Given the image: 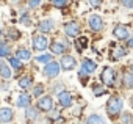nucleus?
Returning <instances> with one entry per match:
<instances>
[{
	"label": "nucleus",
	"mask_w": 133,
	"mask_h": 124,
	"mask_svg": "<svg viewBox=\"0 0 133 124\" xmlns=\"http://www.w3.org/2000/svg\"><path fill=\"white\" fill-rule=\"evenodd\" d=\"M121 110H122V99L119 96H113L108 101V104H107V113L113 119V118H117V115L121 113Z\"/></svg>",
	"instance_id": "f257e3e1"
},
{
	"label": "nucleus",
	"mask_w": 133,
	"mask_h": 124,
	"mask_svg": "<svg viewBox=\"0 0 133 124\" xmlns=\"http://www.w3.org/2000/svg\"><path fill=\"white\" fill-rule=\"evenodd\" d=\"M116 72H114V69L111 68V66H105L103 68V71H102V76H100V79H102V82L105 83V85H108V86H113L114 85V82H116Z\"/></svg>",
	"instance_id": "f03ea898"
},
{
	"label": "nucleus",
	"mask_w": 133,
	"mask_h": 124,
	"mask_svg": "<svg viewBox=\"0 0 133 124\" xmlns=\"http://www.w3.org/2000/svg\"><path fill=\"white\" fill-rule=\"evenodd\" d=\"M59 71H61V66L56 61H49L44 66V76L45 77H56L59 74Z\"/></svg>",
	"instance_id": "7ed1b4c3"
},
{
	"label": "nucleus",
	"mask_w": 133,
	"mask_h": 124,
	"mask_svg": "<svg viewBox=\"0 0 133 124\" xmlns=\"http://www.w3.org/2000/svg\"><path fill=\"white\" fill-rule=\"evenodd\" d=\"M59 66H61L64 71H72V69L77 66V61H75V58L71 57V55H64V57L61 58V61H59Z\"/></svg>",
	"instance_id": "20e7f679"
},
{
	"label": "nucleus",
	"mask_w": 133,
	"mask_h": 124,
	"mask_svg": "<svg viewBox=\"0 0 133 124\" xmlns=\"http://www.w3.org/2000/svg\"><path fill=\"white\" fill-rule=\"evenodd\" d=\"M38 108L42 111H50L53 108V99L50 96H44L38 101Z\"/></svg>",
	"instance_id": "39448f33"
},
{
	"label": "nucleus",
	"mask_w": 133,
	"mask_h": 124,
	"mask_svg": "<svg viewBox=\"0 0 133 124\" xmlns=\"http://www.w3.org/2000/svg\"><path fill=\"white\" fill-rule=\"evenodd\" d=\"M47 41H49V39H47L45 36H35V38H33V49H35V50H45L47 46H49Z\"/></svg>",
	"instance_id": "423d86ee"
},
{
	"label": "nucleus",
	"mask_w": 133,
	"mask_h": 124,
	"mask_svg": "<svg viewBox=\"0 0 133 124\" xmlns=\"http://www.w3.org/2000/svg\"><path fill=\"white\" fill-rule=\"evenodd\" d=\"M64 32H66V35H68V36L75 38V36L80 33V25H78L77 22H69V24H66Z\"/></svg>",
	"instance_id": "0eeeda50"
},
{
	"label": "nucleus",
	"mask_w": 133,
	"mask_h": 124,
	"mask_svg": "<svg viewBox=\"0 0 133 124\" xmlns=\"http://www.w3.org/2000/svg\"><path fill=\"white\" fill-rule=\"evenodd\" d=\"M89 27L94 30V32H99V30H102V27H103V22H102V17L99 16V14H92L91 17H89Z\"/></svg>",
	"instance_id": "6e6552de"
},
{
	"label": "nucleus",
	"mask_w": 133,
	"mask_h": 124,
	"mask_svg": "<svg viewBox=\"0 0 133 124\" xmlns=\"http://www.w3.org/2000/svg\"><path fill=\"white\" fill-rule=\"evenodd\" d=\"M13 110L11 108H8V107H3V108H0V122H3V124H6V122H11L13 121Z\"/></svg>",
	"instance_id": "1a4fd4ad"
},
{
	"label": "nucleus",
	"mask_w": 133,
	"mask_h": 124,
	"mask_svg": "<svg viewBox=\"0 0 133 124\" xmlns=\"http://www.w3.org/2000/svg\"><path fill=\"white\" fill-rule=\"evenodd\" d=\"M96 69H97V65L94 63L92 60H88V58H85V60L82 61V71H83L85 74H92Z\"/></svg>",
	"instance_id": "9d476101"
},
{
	"label": "nucleus",
	"mask_w": 133,
	"mask_h": 124,
	"mask_svg": "<svg viewBox=\"0 0 133 124\" xmlns=\"http://www.w3.org/2000/svg\"><path fill=\"white\" fill-rule=\"evenodd\" d=\"M58 102H59L61 107H69V105L72 104V96H71V93L61 91V93L58 94Z\"/></svg>",
	"instance_id": "9b49d317"
},
{
	"label": "nucleus",
	"mask_w": 133,
	"mask_h": 124,
	"mask_svg": "<svg viewBox=\"0 0 133 124\" xmlns=\"http://www.w3.org/2000/svg\"><path fill=\"white\" fill-rule=\"evenodd\" d=\"M113 35H114V38H117V39L124 41V39H127V38H128V30H127V27H125V25H117V27L113 30Z\"/></svg>",
	"instance_id": "f8f14e48"
},
{
	"label": "nucleus",
	"mask_w": 133,
	"mask_h": 124,
	"mask_svg": "<svg viewBox=\"0 0 133 124\" xmlns=\"http://www.w3.org/2000/svg\"><path fill=\"white\" fill-rule=\"evenodd\" d=\"M53 27H55V22H53L52 19H44V21L39 24V30H41L42 33H49V32H52Z\"/></svg>",
	"instance_id": "ddd939ff"
},
{
	"label": "nucleus",
	"mask_w": 133,
	"mask_h": 124,
	"mask_svg": "<svg viewBox=\"0 0 133 124\" xmlns=\"http://www.w3.org/2000/svg\"><path fill=\"white\" fill-rule=\"evenodd\" d=\"M16 102H17V104H16L17 107H24V108H25V107H28V105H30L31 99H30V96H28V94H24V93H22V94H19V97H17V101H16Z\"/></svg>",
	"instance_id": "4468645a"
},
{
	"label": "nucleus",
	"mask_w": 133,
	"mask_h": 124,
	"mask_svg": "<svg viewBox=\"0 0 133 124\" xmlns=\"http://www.w3.org/2000/svg\"><path fill=\"white\" fill-rule=\"evenodd\" d=\"M0 76H2L3 79H10L11 77V69L6 66V63L2 61V60H0Z\"/></svg>",
	"instance_id": "2eb2a0df"
},
{
	"label": "nucleus",
	"mask_w": 133,
	"mask_h": 124,
	"mask_svg": "<svg viewBox=\"0 0 133 124\" xmlns=\"http://www.w3.org/2000/svg\"><path fill=\"white\" fill-rule=\"evenodd\" d=\"M86 124H107V121L100 116V115H91V116H88V121H86Z\"/></svg>",
	"instance_id": "dca6fc26"
},
{
	"label": "nucleus",
	"mask_w": 133,
	"mask_h": 124,
	"mask_svg": "<svg viewBox=\"0 0 133 124\" xmlns=\"http://www.w3.org/2000/svg\"><path fill=\"white\" fill-rule=\"evenodd\" d=\"M50 50H52V53H64L66 46L61 44V42H52L50 44Z\"/></svg>",
	"instance_id": "f3484780"
},
{
	"label": "nucleus",
	"mask_w": 133,
	"mask_h": 124,
	"mask_svg": "<svg viewBox=\"0 0 133 124\" xmlns=\"http://www.w3.org/2000/svg\"><path fill=\"white\" fill-rule=\"evenodd\" d=\"M27 110H25V116H27V119L28 121H35L36 118H38V110L36 108H33V107H25Z\"/></svg>",
	"instance_id": "a211bd4d"
},
{
	"label": "nucleus",
	"mask_w": 133,
	"mask_h": 124,
	"mask_svg": "<svg viewBox=\"0 0 133 124\" xmlns=\"http://www.w3.org/2000/svg\"><path fill=\"white\" fill-rule=\"evenodd\" d=\"M124 55H127V50L122 49V47H116V49H113V52H111V58H113V60H119V58H122Z\"/></svg>",
	"instance_id": "6ab92c4d"
},
{
	"label": "nucleus",
	"mask_w": 133,
	"mask_h": 124,
	"mask_svg": "<svg viewBox=\"0 0 133 124\" xmlns=\"http://www.w3.org/2000/svg\"><path fill=\"white\" fill-rule=\"evenodd\" d=\"M16 58H19V60H30L31 58V53L27 49H19L16 52Z\"/></svg>",
	"instance_id": "aec40b11"
},
{
	"label": "nucleus",
	"mask_w": 133,
	"mask_h": 124,
	"mask_svg": "<svg viewBox=\"0 0 133 124\" xmlns=\"http://www.w3.org/2000/svg\"><path fill=\"white\" fill-rule=\"evenodd\" d=\"M31 77H22V79H19V86L21 88H24V90H27L28 86H31Z\"/></svg>",
	"instance_id": "412c9836"
},
{
	"label": "nucleus",
	"mask_w": 133,
	"mask_h": 124,
	"mask_svg": "<svg viewBox=\"0 0 133 124\" xmlns=\"http://www.w3.org/2000/svg\"><path fill=\"white\" fill-rule=\"evenodd\" d=\"M124 85L127 88H133V74H130V72L124 74Z\"/></svg>",
	"instance_id": "4be33fe9"
},
{
	"label": "nucleus",
	"mask_w": 133,
	"mask_h": 124,
	"mask_svg": "<svg viewBox=\"0 0 133 124\" xmlns=\"http://www.w3.org/2000/svg\"><path fill=\"white\" fill-rule=\"evenodd\" d=\"M36 61H39V63H49V61H52V55L50 53L39 55V57H36Z\"/></svg>",
	"instance_id": "5701e85b"
},
{
	"label": "nucleus",
	"mask_w": 133,
	"mask_h": 124,
	"mask_svg": "<svg viewBox=\"0 0 133 124\" xmlns=\"http://www.w3.org/2000/svg\"><path fill=\"white\" fill-rule=\"evenodd\" d=\"M75 42H77V49H78V50H82V49H85V47L88 46V39H86V38H78Z\"/></svg>",
	"instance_id": "b1692460"
},
{
	"label": "nucleus",
	"mask_w": 133,
	"mask_h": 124,
	"mask_svg": "<svg viewBox=\"0 0 133 124\" xmlns=\"http://www.w3.org/2000/svg\"><path fill=\"white\" fill-rule=\"evenodd\" d=\"M10 53V47L5 42H0V57H6Z\"/></svg>",
	"instance_id": "393cba45"
},
{
	"label": "nucleus",
	"mask_w": 133,
	"mask_h": 124,
	"mask_svg": "<svg viewBox=\"0 0 133 124\" xmlns=\"http://www.w3.org/2000/svg\"><path fill=\"white\" fill-rule=\"evenodd\" d=\"M121 119H122L124 124H133V116H131V113H124Z\"/></svg>",
	"instance_id": "a878e982"
},
{
	"label": "nucleus",
	"mask_w": 133,
	"mask_h": 124,
	"mask_svg": "<svg viewBox=\"0 0 133 124\" xmlns=\"http://www.w3.org/2000/svg\"><path fill=\"white\" fill-rule=\"evenodd\" d=\"M10 65H11L14 69H21V68H22V63H21L19 58H11V60H10Z\"/></svg>",
	"instance_id": "bb28decb"
},
{
	"label": "nucleus",
	"mask_w": 133,
	"mask_h": 124,
	"mask_svg": "<svg viewBox=\"0 0 133 124\" xmlns=\"http://www.w3.org/2000/svg\"><path fill=\"white\" fill-rule=\"evenodd\" d=\"M50 2H52V5H55L58 8H63V7L68 5V0H50Z\"/></svg>",
	"instance_id": "cd10ccee"
},
{
	"label": "nucleus",
	"mask_w": 133,
	"mask_h": 124,
	"mask_svg": "<svg viewBox=\"0 0 133 124\" xmlns=\"http://www.w3.org/2000/svg\"><path fill=\"white\" fill-rule=\"evenodd\" d=\"M42 93H44V86H42V85H36V86H35V90H33V96H36V97H38V96H41Z\"/></svg>",
	"instance_id": "c85d7f7f"
},
{
	"label": "nucleus",
	"mask_w": 133,
	"mask_h": 124,
	"mask_svg": "<svg viewBox=\"0 0 133 124\" xmlns=\"http://www.w3.org/2000/svg\"><path fill=\"white\" fill-rule=\"evenodd\" d=\"M121 3H122L124 7H127V8L133 10V0H121Z\"/></svg>",
	"instance_id": "c756f323"
},
{
	"label": "nucleus",
	"mask_w": 133,
	"mask_h": 124,
	"mask_svg": "<svg viewBox=\"0 0 133 124\" xmlns=\"http://www.w3.org/2000/svg\"><path fill=\"white\" fill-rule=\"evenodd\" d=\"M39 3H41V0H28L30 8H36V7H39Z\"/></svg>",
	"instance_id": "7c9ffc66"
},
{
	"label": "nucleus",
	"mask_w": 133,
	"mask_h": 124,
	"mask_svg": "<svg viewBox=\"0 0 133 124\" xmlns=\"http://www.w3.org/2000/svg\"><path fill=\"white\" fill-rule=\"evenodd\" d=\"M89 5L97 8V7H100V5H102V0H89Z\"/></svg>",
	"instance_id": "2f4dec72"
},
{
	"label": "nucleus",
	"mask_w": 133,
	"mask_h": 124,
	"mask_svg": "<svg viewBox=\"0 0 133 124\" xmlns=\"http://www.w3.org/2000/svg\"><path fill=\"white\" fill-rule=\"evenodd\" d=\"M103 93H105V90H103V88H99V86H96V88H94V94H96V96L103 94Z\"/></svg>",
	"instance_id": "473e14b6"
},
{
	"label": "nucleus",
	"mask_w": 133,
	"mask_h": 124,
	"mask_svg": "<svg viewBox=\"0 0 133 124\" xmlns=\"http://www.w3.org/2000/svg\"><path fill=\"white\" fill-rule=\"evenodd\" d=\"M128 47H133V35H131V38H130V41H128Z\"/></svg>",
	"instance_id": "72a5a7b5"
},
{
	"label": "nucleus",
	"mask_w": 133,
	"mask_h": 124,
	"mask_svg": "<svg viewBox=\"0 0 133 124\" xmlns=\"http://www.w3.org/2000/svg\"><path fill=\"white\" fill-rule=\"evenodd\" d=\"M130 74H133V66H131V69H130Z\"/></svg>",
	"instance_id": "f704fd0d"
},
{
	"label": "nucleus",
	"mask_w": 133,
	"mask_h": 124,
	"mask_svg": "<svg viewBox=\"0 0 133 124\" xmlns=\"http://www.w3.org/2000/svg\"><path fill=\"white\" fill-rule=\"evenodd\" d=\"M131 107H133V96H131Z\"/></svg>",
	"instance_id": "c9c22d12"
}]
</instances>
